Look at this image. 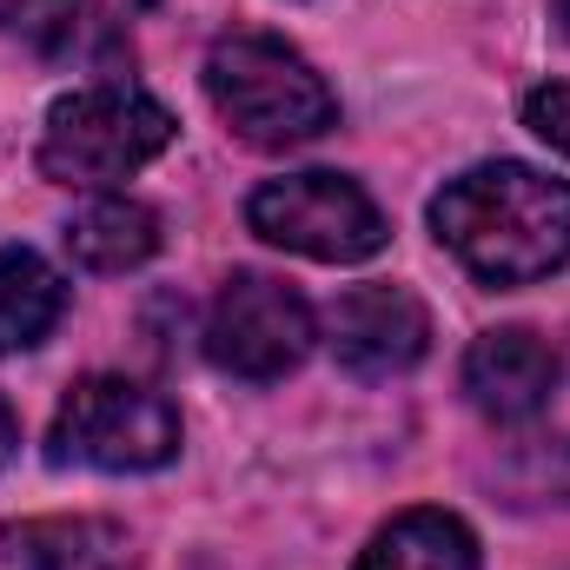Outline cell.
Here are the masks:
<instances>
[{
	"instance_id": "4fadbf2b",
	"label": "cell",
	"mask_w": 570,
	"mask_h": 570,
	"mask_svg": "<svg viewBox=\"0 0 570 570\" xmlns=\"http://www.w3.org/2000/svg\"><path fill=\"white\" fill-rule=\"evenodd\" d=\"M524 127H531L538 140H551L558 153H570V80L538 87V94L524 100Z\"/></svg>"
},
{
	"instance_id": "5bb4252c",
	"label": "cell",
	"mask_w": 570,
	"mask_h": 570,
	"mask_svg": "<svg viewBox=\"0 0 570 570\" xmlns=\"http://www.w3.org/2000/svg\"><path fill=\"white\" fill-rule=\"evenodd\" d=\"M13 444H20V419H13V405L0 399V464L13 458Z\"/></svg>"
},
{
	"instance_id": "e0dca14e",
	"label": "cell",
	"mask_w": 570,
	"mask_h": 570,
	"mask_svg": "<svg viewBox=\"0 0 570 570\" xmlns=\"http://www.w3.org/2000/svg\"><path fill=\"white\" fill-rule=\"evenodd\" d=\"M7 7H13V0H0V20H7Z\"/></svg>"
},
{
	"instance_id": "ba28073f",
	"label": "cell",
	"mask_w": 570,
	"mask_h": 570,
	"mask_svg": "<svg viewBox=\"0 0 570 570\" xmlns=\"http://www.w3.org/2000/svg\"><path fill=\"white\" fill-rule=\"evenodd\" d=\"M558 392V352L524 332V325H504V332H484L471 338L464 352V399L491 419V425H524L551 405Z\"/></svg>"
},
{
	"instance_id": "8992f818",
	"label": "cell",
	"mask_w": 570,
	"mask_h": 570,
	"mask_svg": "<svg viewBox=\"0 0 570 570\" xmlns=\"http://www.w3.org/2000/svg\"><path fill=\"white\" fill-rule=\"evenodd\" d=\"M318 338L312 305L298 298V285L273 279V273H233L219 285L213 312H206V358L233 379H285Z\"/></svg>"
},
{
	"instance_id": "2e32d148",
	"label": "cell",
	"mask_w": 570,
	"mask_h": 570,
	"mask_svg": "<svg viewBox=\"0 0 570 570\" xmlns=\"http://www.w3.org/2000/svg\"><path fill=\"white\" fill-rule=\"evenodd\" d=\"M551 13H558V33L570 40V0H551Z\"/></svg>"
},
{
	"instance_id": "30bf717a",
	"label": "cell",
	"mask_w": 570,
	"mask_h": 570,
	"mask_svg": "<svg viewBox=\"0 0 570 570\" xmlns=\"http://www.w3.org/2000/svg\"><path fill=\"white\" fill-rule=\"evenodd\" d=\"M67 253L87 273H134L159 253V213L127 193H100L94 206L67 219Z\"/></svg>"
},
{
	"instance_id": "9c48e42d",
	"label": "cell",
	"mask_w": 570,
	"mask_h": 570,
	"mask_svg": "<svg viewBox=\"0 0 570 570\" xmlns=\"http://www.w3.org/2000/svg\"><path fill=\"white\" fill-rule=\"evenodd\" d=\"M0 570H140V558L107 518H27L0 524Z\"/></svg>"
},
{
	"instance_id": "8fae6325",
	"label": "cell",
	"mask_w": 570,
	"mask_h": 570,
	"mask_svg": "<svg viewBox=\"0 0 570 570\" xmlns=\"http://www.w3.org/2000/svg\"><path fill=\"white\" fill-rule=\"evenodd\" d=\"M352 570H478V538L451 511H405L358 551Z\"/></svg>"
},
{
	"instance_id": "277c9868",
	"label": "cell",
	"mask_w": 570,
	"mask_h": 570,
	"mask_svg": "<svg viewBox=\"0 0 570 570\" xmlns=\"http://www.w3.org/2000/svg\"><path fill=\"white\" fill-rule=\"evenodd\" d=\"M173 451H179V412L153 385L114 372L80 379L47 431V458L80 471H159Z\"/></svg>"
},
{
	"instance_id": "7a4b0ae2",
	"label": "cell",
	"mask_w": 570,
	"mask_h": 570,
	"mask_svg": "<svg viewBox=\"0 0 570 570\" xmlns=\"http://www.w3.org/2000/svg\"><path fill=\"white\" fill-rule=\"evenodd\" d=\"M206 100L226 120V134L259 153L318 140L338 120V100L325 87V73L285 47L279 33H233L206 53Z\"/></svg>"
},
{
	"instance_id": "7c38bea8",
	"label": "cell",
	"mask_w": 570,
	"mask_h": 570,
	"mask_svg": "<svg viewBox=\"0 0 570 570\" xmlns=\"http://www.w3.org/2000/svg\"><path fill=\"white\" fill-rule=\"evenodd\" d=\"M67 312V285L60 273L27 253V246H0V358L7 352H33Z\"/></svg>"
},
{
	"instance_id": "52a82bcc",
	"label": "cell",
	"mask_w": 570,
	"mask_h": 570,
	"mask_svg": "<svg viewBox=\"0 0 570 570\" xmlns=\"http://www.w3.org/2000/svg\"><path fill=\"white\" fill-rule=\"evenodd\" d=\"M332 358L352 379H399L431 352V312L405 285H352L325 312Z\"/></svg>"
},
{
	"instance_id": "9a60e30c",
	"label": "cell",
	"mask_w": 570,
	"mask_h": 570,
	"mask_svg": "<svg viewBox=\"0 0 570 570\" xmlns=\"http://www.w3.org/2000/svg\"><path fill=\"white\" fill-rule=\"evenodd\" d=\"M551 484H558V491H564V498H570V444H564V451H558V464H551Z\"/></svg>"
},
{
	"instance_id": "6da1fadb",
	"label": "cell",
	"mask_w": 570,
	"mask_h": 570,
	"mask_svg": "<svg viewBox=\"0 0 570 570\" xmlns=\"http://www.w3.org/2000/svg\"><path fill=\"white\" fill-rule=\"evenodd\" d=\"M431 233L484 285L551 279L570 259V186L524 159L471 166L431 199Z\"/></svg>"
},
{
	"instance_id": "5b68a950",
	"label": "cell",
	"mask_w": 570,
	"mask_h": 570,
	"mask_svg": "<svg viewBox=\"0 0 570 570\" xmlns=\"http://www.w3.org/2000/svg\"><path fill=\"white\" fill-rule=\"evenodd\" d=\"M246 226L298 259L358 266L385 246V213L345 173H285L246 199Z\"/></svg>"
},
{
	"instance_id": "3957f363",
	"label": "cell",
	"mask_w": 570,
	"mask_h": 570,
	"mask_svg": "<svg viewBox=\"0 0 570 570\" xmlns=\"http://www.w3.org/2000/svg\"><path fill=\"white\" fill-rule=\"evenodd\" d=\"M173 114L140 94V87H80L67 100L47 107L40 127V173L53 186H80V193H107L120 179H134L146 159H159L173 146Z\"/></svg>"
}]
</instances>
